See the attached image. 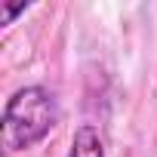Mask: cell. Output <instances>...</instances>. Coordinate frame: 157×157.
I'll return each instance as SVG.
<instances>
[{"instance_id":"cell-2","label":"cell","mask_w":157,"mask_h":157,"mask_svg":"<svg viewBox=\"0 0 157 157\" xmlns=\"http://www.w3.org/2000/svg\"><path fill=\"white\" fill-rule=\"evenodd\" d=\"M68 157H105V136L96 123H80L71 132Z\"/></svg>"},{"instance_id":"cell-1","label":"cell","mask_w":157,"mask_h":157,"mask_svg":"<svg viewBox=\"0 0 157 157\" xmlns=\"http://www.w3.org/2000/svg\"><path fill=\"white\" fill-rule=\"evenodd\" d=\"M59 117H62L59 96L46 83H25L3 105V117H0V145H3L6 154L31 151L34 145H40L56 129Z\"/></svg>"},{"instance_id":"cell-3","label":"cell","mask_w":157,"mask_h":157,"mask_svg":"<svg viewBox=\"0 0 157 157\" xmlns=\"http://www.w3.org/2000/svg\"><path fill=\"white\" fill-rule=\"evenodd\" d=\"M31 3H0V25H13Z\"/></svg>"}]
</instances>
